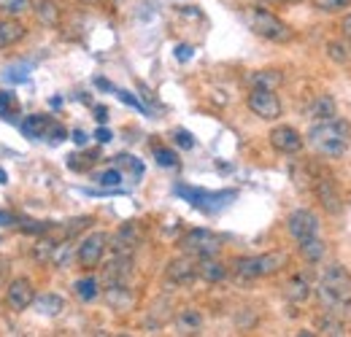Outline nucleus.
<instances>
[{"mask_svg":"<svg viewBox=\"0 0 351 337\" xmlns=\"http://www.w3.org/2000/svg\"><path fill=\"white\" fill-rule=\"evenodd\" d=\"M114 162H117V168L132 170V175H135V178H141V175H143V162H138L132 154H119V157H114Z\"/></svg>","mask_w":351,"mask_h":337,"instance_id":"obj_36","label":"nucleus"},{"mask_svg":"<svg viewBox=\"0 0 351 337\" xmlns=\"http://www.w3.org/2000/svg\"><path fill=\"white\" fill-rule=\"evenodd\" d=\"M284 297H287L292 305H300V302H306L308 297H311V284H308L303 275H295V278L287 281Z\"/></svg>","mask_w":351,"mask_h":337,"instance_id":"obj_23","label":"nucleus"},{"mask_svg":"<svg viewBox=\"0 0 351 337\" xmlns=\"http://www.w3.org/2000/svg\"><path fill=\"white\" fill-rule=\"evenodd\" d=\"M178 249L184 253H189V256H197V259H203V256H217L221 249V238L214 235L211 229L197 227V229H189V232L178 240Z\"/></svg>","mask_w":351,"mask_h":337,"instance_id":"obj_6","label":"nucleus"},{"mask_svg":"<svg viewBox=\"0 0 351 337\" xmlns=\"http://www.w3.org/2000/svg\"><path fill=\"white\" fill-rule=\"evenodd\" d=\"M14 221H16V219H14L11 213H8V211H0V227H11Z\"/></svg>","mask_w":351,"mask_h":337,"instance_id":"obj_51","label":"nucleus"},{"mask_svg":"<svg viewBox=\"0 0 351 337\" xmlns=\"http://www.w3.org/2000/svg\"><path fill=\"white\" fill-rule=\"evenodd\" d=\"M87 3H97V0H87Z\"/></svg>","mask_w":351,"mask_h":337,"instance_id":"obj_56","label":"nucleus"},{"mask_svg":"<svg viewBox=\"0 0 351 337\" xmlns=\"http://www.w3.org/2000/svg\"><path fill=\"white\" fill-rule=\"evenodd\" d=\"M197 278H203L208 284H219V281L227 278V267L221 264L217 256H203L197 262Z\"/></svg>","mask_w":351,"mask_h":337,"instance_id":"obj_17","label":"nucleus"},{"mask_svg":"<svg viewBox=\"0 0 351 337\" xmlns=\"http://www.w3.org/2000/svg\"><path fill=\"white\" fill-rule=\"evenodd\" d=\"M311 5L322 14H338L343 8H351V0H311Z\"/></svg>","mask_w":351,"mask_h":337,"instance_id":"obj_32","label":"nucleus"},{"mask_svg":"<svg viewBox=\"0 0 351 337\" xmlns=\"http://www.w3.org/2000/svg\"><path fill=\"white\" fill-rule=\"evenodd\" d=\"M106 302H108L114 310H128V308H132L135 297H132L128 284H114V286L106 289Z\"/></svg>","mask_w":351,"mask_h":337,"instance_id":"obj_18","label":"nucleus"},{"mask_svg":"<svg viewBox=\"0 0 351 337\" xmlns=\"http://www.w3.org/2000/svg\"><path fill=\"white\" fill-rule=\"evenodd\" d=\"M308 116H311L313 122H319V119H330V116H338L335 97H332V95H319V97L308 105Z\"/></svg>","mask_w":351,"mask_h":337,"instance_id":"obj_19","label":"nucleus"},{"mask_svg":"<svg viewBox=\"0 0 351 337\" xmlns=\"http://www.w3.org/2000/svg\"><path fill=\"white\" fill-rule=\"evenodd\" d=\"M19 229H22L25 235H46V232L51 229V224H49V221H22Z\"/></svg>","mask_w":351,"mask_h":337,"instance_id":"obj_38","label":"nucleus"},{"mask_svg":"<svg viewBox=\"0 0 351 337\" xmlns=\"http://www.w3.org/2000/svg\"><path fill=\"white\" fill-rule=\"evenodd\" d=\"M165 275H168V281L176 284V286H189V284H195V281H197V262H195V256L184 253V256L173 259V262L168 264Z\"/></svg>","mask_w":351,"mask_h":337,"instance_id":"obj_11","label":"nucleus"},{"mask_svg":"<svg viewBox=\"0 0 351 337\" xmlns=\"http://www.w3.org/2000/svg\"><path fill=\"white\" fill-rule=\"evenodd\" d=\"M95 160H100V157H97V151H95V154H84V157H76V154H73V157H68V168L84 170V168H89Z\"/></svg>","mask_w":351,"mask_h":337,"instance_id":"obj_41","label":"nucleus"},{"mask_svg":"<svg viewBox=\"0 0 351 337\" xmlns=\"http://www.w3.org/2000/svg\"><path fill=\"white\" fill-rule=\"evenodd\" d=\"M95 86H100V89H106V92H117L111 82H106V79H95Z\"/></svg>","mask_w":351,"mask_h":337,"instance_id":"obj_52","label":"nucleus"},{"mask_svg":"<svg viewBox=\"0 0 351 337\" xmlns=\"http://www.w3.org/2000/svg\"><path fill=\"white\" fill-rule=\"evenodd\" d=\"M0 79H3L5 84H27V82H30V65H27V62L8 65V68L0 73Z\"/></svg>","mask_w":351,"mask_h":337,"instance_id":"obj_29","label":"nucleus"},{"mask_svg":"<svg viewBox=\"0 0 351 337\" xmlns=\"http://www.w3.org/2000/svg\"><path fill=\"white\" fill-rule=\"evenodd\" d=\"M95 119H97L100 125H106V122H108V108H106V105H95Z\"/></svg>","mask_w":351,"mask_h":337,"instance_id":"obj_48","label":"nucleus"},{"mask_svg":"<svg viewBox=\"0 0 351 337\" xmlns=\"http://www.w3.org/2000/svg\"><path fill=\"white\" fill-rule=\"evenodd\" d=\"M267 138H270V146H273L276 151H281V154H300V151H303V146H306L303 135L289 125L273 127Z\"/></svg>","mask_w":351,"mask_h":337,"instance_id":"obj_10","label":"nucleus"},{"mask_svg":"<svg viewBox=\"0 0 351 337\" xmlns=\"http://www.w3.org/2000/svg\"><path fill=\"white\" fill-rule=\"evenodd\" d=\"M319 332H322V335H330V337H343L346 335V324H343L341 316H335V313H324V316L319 319Z\"/></svg>","mask_w":351,"mask_h":337,"instance_id":"obj_28","label":"nucleus"},{"mask_svg":"<svg viewBox=\"0 0 351 337\" xmlns=\"http://www.w3.org/2000/svg\"><path fill=\"white\" fill-rule=\"evenodd\" d=\"M154 160H157V165H160V168H176V165H178L176 151L165 149V146H154Z\"/></svg>","mask_w":351,"mask_h":337,"instance_id":"obj_35","label":"nucleus"},{"mask_svg":"<svg viewBox=\"0 0 351 337\" xmlns=\"http://www.w3.org/2000/svg\"><path fill=\"white\" fill-rule=\"evenodd\" d=\"M313 189H316V197L322 200L324 211H327V213H341V197H338L335 184H332L330 178H316Z\"/></svg>","mask_w":351,"mask_h":337,"instance_id":"obj_15","label":"nucleus"},{"mask_svg":"<svg viewBox=\"0 0 351 337\" xmlns=\"http://www.w3.org/2000/svg\"><path fill=\"white\" fill-rule=\"evenodd\" d=\"M0 184H8V173L0 168Z\"/></svg>","mask_w":351,"mask_h":337,"instance_id":"obj_53","label":"nucleus"},{"mask_svg":"<svg viewBox=\"0 0 351 337\" xmlns=\"http://www.w3.org/2000/svg\"><path fill=\"white\" fill-rule=\"evenodd\" d=\"M289 3H298V0H289Z\"/></svg>","mask_w":351,"mask_h":337,"instance_id":"obj_57","label":"nucleus"},{"mask_svg":"<svg viewBox=\"0 0 351 337\" xmlns=\"http://www.w3.org/2000/svg\"><path fill=\"white\" fill-rule=\"evenodd\" d=\"M95 181H97L100 186H106V189H119V184H122V170L119 168L103 170V173L95 175Z\"/></svg>","mask_w":351,"mask_h":337,"instance_id":"obj_31","label":"nucleus"},{"mask_svg":"<svg viewBox=\"0 0 351 337\" xmlns=\"http://www.w3.org/2000/svg\"><path fill=\"white\" fill-rule=\"evenodd\" d=\"M111 138H114V135H111L108 127H97V132H95V140H97V143H111Z\"/></svg>","mask_w":351,"mask_h":337,"instance_id":"obj_47","label":"nucleus"},{"mask_svg":"<svg viewBox=\"0 0 351 337\" xmlns=\"http://www.w3.org/2000/svg\"><path fill=\"white\" fill-rule=\"evenodd\" d=\"M89 224H92V219H89V216H82V219H76V221H68L65 235H68V238H73L76 232H82V229H84V227H89Z\"/></svg>","mask_w":351,"mask_h":337,"instance_id":"obj_42","label":"nucleus"},{"mask_svg":"<svg viewBox=\"0 0 351 337\" xmlns=\"http://www.w3.org/2000/svg\"><path fill=\"white\" fill-rule=\"evenodd\" d=\"M246 105L252 114H257L265 122H273L281 116V100H278L276 89H252L246 97Z\"/></svg>","mask_w":351,"mask_h":337,"instance_id":"obj_7","label":"nucleus"},{"mask_svg":"<svg viewBox=\"0 0 351 337\" xmlns=\"http://www.w3.org/2000/svg\"><path fill=\"white\" fill-rule=\"evenodd\" d=\"M11 105H14V95H11V92H0V116H3V119H8Z\"/></svg>","mask_w":351,"mask_h":337,"instance_id":"obj_43","label":"nucleus"},{"mask_svg":"<svg viewBox=\"0 0 351 337\" xmlns=\"http://www.w3.org/2000/svg\"><path fill=\"white\" fill-rule=\"evenodd\" d=\"M287 264V253L270 251V253H257V256H238L232 262V273L243 281H254V278H267L273 273H278Z\"/></svg>","mask_w":351,"mask_h":337,"instance_id":"obj_3","label":"nucleus"},{"mask_svg":"<svg viewBox=\"0 0 351 337\" xmlns=\"http://www.w3.org/2000/svg\"><path fill=\"white\" fill-rule=\"evenodd\" d=\"M316 332H311V329H300V337H313Z\"/></svg>","mask_w":351,"mask_h":337,"instance_id":"obj_55","label":"nucleus"},{"mask_svg":"<svg viewBox=\"0 0 351 337\" xmlns=\"http://www.w3.org/2000/svg\"><path fill=\"white\" fill-rule=\"evenodd\" d=\"M103 278H106L108 286H114V284H128L132 278V256L117 253V256L103 267Z\"/></svg>","mask_w":351,"mask_h":337,"instance_id":"obj_14","label":"nucleus"},{"mask_svg":"<svg viewBox=\"0 0 351 337\" xmlns=\"http://www.w3.org/2000/svg\"><path fill=\"white\" fill-rule=\"evenodd\" d=\"M176 327H178V332L192 335V332H197V329L203 327V316H200L195 308H186V310H181V313L176 316Z\"/></svg>","mask_w":351,"mask_h":337,"instance_id":"obj_25","label":"nucleus"},{"mask_svg":"<svg viewBox=\"0 0 351 337\" xmlns=\"http://www.w3.org/2000/svg\"><path fill=\"white\" fill-rule=\"evenodd\" d=\"M33 299H36V292H33V284H30L27 278H14V281L8 284V289H5V302H8L11 310L22 313V310H27V308L33 305Z\"/></svg>","mask_w":351,"mask_h":337,"instance_id":"obj_12","label":"nucleus"},{"mask_svg":"<svg viewBox=\"0 0 351 337\" xmlns=\"http://www.w3.org/2000/svg\"><path fill=\"white\" fill-rule=\"evenodd\" d=\"M51 251H54V243H51V240H41V243L36 246V259H38V262H46V259L51 256Z\"/></svg>","mask_w":351,"mask_h":337,"instance_id":"obj_44","label":"nucleus"},{"mask_svg":"<svg viewBox=\"0 0 351 337\" xmlns=\"http://www.w3.org/2000/svg\"><path fill=\"white\" fill-rule=\"evenodd\" d=\"M260 3H270V5H278V3H289V0H260Z\"/></svg>","mask_w":351,"mask_h":337,"instance_id":"obj_54","label":"nucleus"},{"mask_svg":"<svg viewBox=\"0 0 351 337\" xmlns=\"http://www.w3.org/2000/svg\"><path fill=\"white\" fill-rule=\"evenodd\" d=\"M108 249V235L106 232H89L87 238L79 243V251L76 259L84 270H95L100 262H103V253Z\"/></svg>","mask_w":351,"mask_h":337,"instance_id":"obj_8","label":"nucleus"},{"mask_svg":"<svg viewBox=\"0 0 351 337\" xmlns=\"http://www.w3.org/2000/svg\"><path fill=\"white\" fill-rule=\"evenodd\" d=\"M287 232L292 235V240H308L313 235H319V216L308 208H298L287 216Z\"/></svg>","mask_w":351,"mask_h":337,"instance_id":"obj_9","label":"nucleus"},{"mask_svg":"<svg viewBox=\"0 0 351 337\" xmlns=\"http://www.w3.org/2000/svg\"><path fill=\"white\" fill-rule=\"evenodd\" d=\"M246 19H249V27H252V33L254 36H260L265 41L270 43H289L295 38V30L281 19V16H276L273 11H265V8H252L249 14H246Z\"/></svg>","mask_w":351,"mask_h":337,"instance_id":"obj_4","label":"nucleus"},{"mask_svg":"<svg viewBox=\"0 0 351 337\" xmlns=\"http://www.w3.org/2000/svg\"><path fill=\"white\" fill-rule=\"evenodd\" d=\"M308 143L316 154L322 157H343L351 146V125L341 116H330V119H319L308 129Z\"/></svg>","mask_w":351,"mask_h":337,"instance_id":"obj_1","label":"nucleus"},{"mask_svg":"<svg viewBox=\"0 0 351 337\" xmlns=\"http://www.w3.org/2000/svg\"><path fill=\"white\" fill-rule=\"evenodd\" d=\"M173 192L178 197H184L192 208L203 213H219L221 208H227L238 192L235 189H224V192H208V189H197V186H186V184H176Z\"/></svg>","mask_w":351,"mask_h":337,"instance_id":"obj_5","label":"nucleus"},{"mask_svg":"<svg viewBox=\"0 0 351 337\" xmlns=\"http://www.w3.org/2000/svg\"><path fill=\"white\" fill-rule=\"evenodd\" d=\"M108 243H111L114 253L132 256L135 249L141 246V232H138V227H135V224H122V227L117 229V235H114V238H108Z\"/></svg>","mask_w":351,"mask_h":337,"instance_id":"obj_13","label":"nucleus"},{"mask_svg":"<svg viewBox=\"0 0 351 337\" xmlns=\"http://www.w3.org/2000/svg\"><path fill=\"white\" fill-rule=\"evenodd\" d=\"M341 33H343V38H349L351 41V11L343 16V22H341Z\"/></svg>","mask_w":351,"mask_h":337,"instance_id":"obj_50","label":"nucleus"},{"mask_svg":"<svg viewBox=\"0 0 351 337\" xmlns=\"http://www.w3.org/2000/svg\"><path fill=\"white\" fill-rule=\"evenodd\" d=\"M36 14H38L41 25H46V27H54L60 22V5L54 0H41L38 8H36Z\"/></svg>","mask_w":351,"mask_h":337,"instance_id":"obj_30","label":"nucleus"},{"mask_svg":"<svg viewBox=\"0 0 351 337\" xmlns=\"http://www.w3.org/2000/svg\"><path fill=\"white\" fill-rule=\"evenodd\" d=\"M71 138H73L76 146H87V132H84V129H73Z\"/></svg>","mask_w":351,"mask_h":337,"instance_id":"obj_49","label":"nucleus"},{"mask_svg":"<svg viewBox=\"0 0 351 337\" xmlns=\"http://www.w3.org/2000/svg\"><path fill=\"white\" fill-rule=\"evenodd\" d=\"M27 27L16 19H0V49H11L19 41H25Z\"/></svg>","mask_w":351,"mask_h":337,"instance_id":"obj_16","label":"nucleus"},{"mask_svg":"<svg viewBox=\"0 0 351 337\" xmlns=\"http://www.w3.org/2000/svg\"><path fill=\"white\" fill-rule=\"evenodd\" d=\"M36 308H38L41 316H60L65 310V299L54 295V292H49V295H41L36 299Z\"/></svg>","mask_w":351,"mask_h":337,"instance_id":"obj_27","label":"nucleus"},{"mask_svg":"<svg viewBox=\"0 0 351 337\" xmlns=\"http://www.w3.org/2000/svg\"><path fill=\"white\" fill-rule=\"evenodd\" d=\"M192 54H195V49H192L189 43H178V46H176V60H178V62H189Z\"/></svg>","mask_w":351,"mask_h":337,"instance_id":"obj_45","label":"nucleus"},{"mask_svg":"<svg viewBox=\"0 0 351 337\" xmlns=\"http://www.w3.org/2000/svg\"><path fill=\"white\" fill-rule=\"evenodd\" d=\"M71 253H73L71 243H54V251H51V256H49V262H51L54 267H60V270H62V267L68 264Z\"/></svg>","mask_w":351,"mask_h":337,"instance_id":"obj_33","label":"nucleus"},{"mask_svg":"<svg viewBox=\"0 0 351 337\" xmlns=\"http://www.w3.org/2000/svg\"><path fill=\"white\" fill-rule=\"evenodd\" d=\"M246 82L252 89H278L284 84V76H281V71H254V73H249Z\"/></svg>","mask_w":351,"mask_h":337,"instance_id":"obj_21","label":"nucleus"},{"mask_svg":"<svg viewBox=\"0 0 351 337\" xmlns=\"http://www.w3.org/2000/svg\"><path fill=\"white\" fill-rule=\"evenodd\" d=\"M8 273H11V259L8 256H0V284L8 281Z\"/></svg>","mask_w":351,"mask_h":337,"instance_id":"obj_46","label":"nucleus"},{"mask_svg":"<svg viewBox=\"0 0 351 337\" xmlns=\"http://www.w3.org/2000/svg\"><path fill=\"white\" fill-rule=\"evenodd\" d=\"M327 57L335 62V65H349L351 62V41L349 38H332L324 46Z\"/></svg>","mask_w":351,"mask_h":337,"instance_id":"obj_24","label":"nucleus"},{"mask_svg":"<svg viewBox=\"0 0 351 337\" xmlns=\"http://www.w3.org/2000/svg\"><path fill=\"white\" fill-rule=\"evenodd\" d=\"M51 125V119L44 116V114H33V116H27L25 122H22V135L27 138V140H41L46 135V129Z\"/></svg>","mask_w":351,"mask_h":337,"instance_id":"obj_22","label":"nucleus"},{"mask_svg":"<svg viewBox=\"0 0 351 337\" xmlns=\"http://www.w3.org/2000/svg\"><path fill=\"white\" fill-rule=\"evenodd\" d=\"M298 251H300V256L306 259L308 264H316V262L324 259L327 243H324L319 235H313V238H308V240H300V243H298Z\"/></svg>","mask_w":351,"mask_h":337,"instance_id":"obj_20","label":"nucleus"},{"mask_svg":"<svg viewBox=\"0 0 351 337\" xmlns=\"http://www.w3.org/2000/svg\"><path fill=\"white\" fill-rule=\"evenodd\" d=\"M73 295L79 297L82 302H92V299H97V295H100V281H97L95 275L79 278V281L73 284Z\"/></svg>","mask_w":351,"mask_h":337,"instance_id":"obj_26","label":"nucleus"},{"mask_svg":"<svg viewBox=\"0 0 351 337\" xmlns=\"http://www.w3.org/2000/svg\"><path fill=\"white\" fill-rule=\"evenodd\" d=\"M173 140L178 149H184V151H189V149H195V138H192V132L189 129H173Z\"/></svg>","mask_w":351,"mask_h":337,"instance_id":"obj_39","label":"nucleus"},{"mask_svg":"<svg viewBox=\"0 0 351 337\" xmlns=\"http://www.w3.org/2000/svg\"><path fill=\"white\" fill-rule=\"evenodd\" d=\"M316 297L327 313L343 316L346 310H351V273L343 264L324 267L316 286Z\"/></svg>","mask_w":351,"mask_h":337,"instance_id":"obj_2","label":"nucleus"},{"mask_svg":"<svg viewBox=\"0 0 351 337\" xmlns=\"http://www.w3.org/2000/svg\"><path fill=\"white\" fill-rule=\"evenodd\" d=\"M30 8V0H0V14L5 16H19Z\"/></svg>","mask_w":351,"mask_h":337,"instance_id":"obj_34","label":"nucleus"},{"mask_svg":"<svg viewBox=\"0 0 351 337\" xmlns=\"http://www.w3.org/2000/svg\"><path fill=\"white\" fill-rule=\"evenodd\" d=\"M117 95H119V100L125 103V105H130V108H135V111H141V114H146V116H152V111H149V105L146 103H141L132 92H128V89H117Z\"/></svg>","mask_w":351,"mask_h":337,"instance_id":"obj_37","label":"nucleus"},{"mask_svg":"<svg viewBox=\"0 0 351 337\" xmlns=\"http://www.w3.org/2000/svg\"><path fill=\"white\" fill-rule=\"evenodd\" d=\"M65 135H68V132H65V127L60 125V122H51V125H49V129H46L44 140H46V143H51V146H54V143L65 140Z\"/></svg>","mask_w":351,"mask_h":337,"instance_id":"obj_40","label":"nucleus"}]
</instances>
